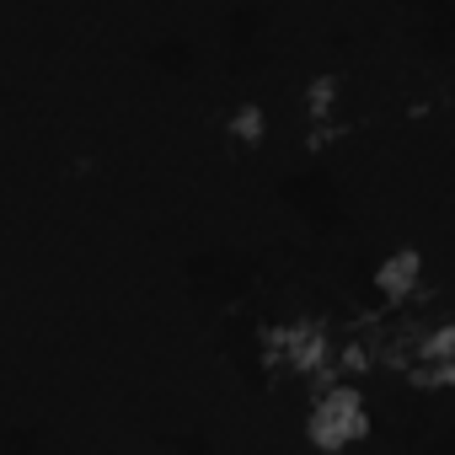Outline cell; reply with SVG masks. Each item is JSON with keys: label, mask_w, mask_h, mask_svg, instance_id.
I'll return each mask as SVG.
<instances>
[{"label": "cell", "mask_w": 455, "mask_h": 455, "mask_svg": "<svg viewBox=\"0 0 455 455\" xmlns=\"http://www.w3.org/2000/svg\"><path fill=\"white\" fill-rule=\"evenodd\" d=\"M332 343H338V332H332L327 322H316V316H300V322H290V327H274V332L263 338L268 375H300V380H311L316 391H322V386H338V380H332Z\"/></svg>", "instance_id": "6da1fadb"}, {"label": "cell", "mask_w": 455, "mask_h": 455, "mask_svg": "<svg viewBox=\"0 0 455 455\" xmlns=\"http://www.w3.org/2000/svg\"><path fill=\"white\" fill-rule=\"evenodd\" d=\"M306 434H311V444L327 450V455H343L354 439H364V434H370V407H364L359 386H322L316 402H311Z\"/></svg>", "instance_id": "7a4b0ae2"}, {"label": "cell", "mask_w": 455, "mask_h": 455, "mask_svg": "<svg viewBox=\"0 0 455 455\" xmlns=\"http://www.w3.org/2000/svg\"><path fill=\"white\" fill-rule=\"evenodd\" d=\"M306 124H311V134H306L311 150H322L343 134V124H338V76H316L306 86Z\"/></svg>", "instance_id": "3957f363"}, {"label": "cell", "mask_w": 455, "mask_h": 455, "mask_svg": "<svg viewBox=\"0 0 455 455\" xmlns=\"http://www.w3.org/2000/svg\"><path fill=\"white\" fill-rule=\"evenodd\" d=\"M423 284V258L412 252V247H402V252H391L380 268H375V290L391 300V306H402V300H412V290Z\"/></svg>", "instance_id": "277c9868"}, {"label": "cell", "mask_w": 455, "mask_h": 455, "mask_svg": "<svg viewBox=\"0 0 455 455\" xmlns=\"http://www.w3.org/2000/svg\"><path fill=\"white\" fill-rule=\"evenodd\" d=\"M263 124H268L263 108H258V102H242V108L231 113V140H236V145H258V140H263Z\"/></svg>", "instance_id": "5b68a950"}]
</instances>
